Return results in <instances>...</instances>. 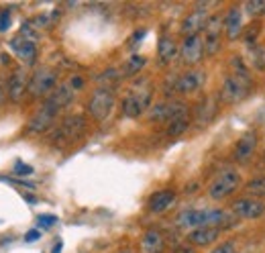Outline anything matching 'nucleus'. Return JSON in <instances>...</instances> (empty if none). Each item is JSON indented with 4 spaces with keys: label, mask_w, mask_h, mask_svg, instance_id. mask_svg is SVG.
Wrapping results in <instances>:
<instances>
[{
    "label": "nucleus",
    "mask_w": 265,
    "mask_h": 253,
    "mask_svg": "<svg viewBox=\"0 0 265 253\" xmlns=\"http://www.w3.org/2000/svg\"><path fill=\"white\" fill-rule=\"evenodd\" d=\"M227 213L220 209H190L180 213L178 225L182 229H198V227H218L227 221Z\"/></svg>",
    "instance_id": "2"
},
{
    "label": "nucleus",
    "mask_w": 265,
    "mask_h": 253,
    "mask_svg": "<svg viewBox=\"0 0 265 253\" xmlns=\"http://www.w3.org/2000/svg\"><path fill=\"white\" fill-rule=\"evenodd\" d=\"M251 63L257 70H265V47H253L251 49Z\"/></svg>",
    "instance_id": "28"
},
{
    "label": "nucleus",
    "mask_w": 265,
    "mask_h": 253,
    "mask_svg": "<svg viewBox=\"0 0 265 253\" xmlns=\"http://www.w3.org/2000/svg\"><path fill=\"white\" fill-rule=\"evenodd\" d=\"M14 174H16V176H29V174H33V168H31V166H27V164H23V162H16V166H14Z\"/></svg>",
    "instance_id": "31"
},
{
    "label": "nucleus",
    "mask_w": 265,
    "mask_h": 253,
    "mask_svg": "<svg viewBox=\"0 0 265 253\" xmlns=\"http://www.w3.org/2000/svg\"><path fill=\"white\" fill-rule=\"evenodd\" d=\"M206 22H208V12H206L204 8H196L194 12H190V14L184 18V22H182V33H184L186 37L198 35L200 31H204Z\"/></svg>",
    "instance_id": "15"
},
{
    "label": "nucleus",
    "mask_w": 265,
    "mask_h": 253,
    "mask_svg": "<svg viewBox=\"0 0 265 253\" xmlns=\"http://www.w3.org/2000/svg\"><path fill=\"white\" fill-rule=\"evenodd\" d=\"M55 84H57V72L51 67H39L29 80V94L35 98L45 96L57 88Z\"/></svg>",
    "instance_id": "6"
},
{
    "label": "nucleus",
    "mask_w": 265,
    "mask_h": 253,
    "mask_svg": "<svg viewBox=\"0 0 265 253\" xmlns=\"http://www.w3.org/2000/svg\"><path fill=\"white\" fill-rule=\"evenodd\" d=\"M223 16L220 14H212L208 16V22L204 27V51L208 55H216L220 51V43H223Z\"/></svg>",
    "instance_id": "9"
},
{
    "label": "nucleus",
    "mask_w": 265,
    "mask_h": 253,
    "mask_svg": "<svg viewBox=\"0 0 265 253\" xmlns=\"http://www.w3.org/2000/svg\"><path fill=\"white\" fill-rule=\"evenodd\" d=\"M8 27H10V14L4 10V12H0V33L8 31Z\"/></svg>",
    "instance_id": "33"
},
{
    "label": "nucleus",
    "mask_w": 265,
    "mask_h": 253,
    "mask_svg": "<svg viewBox=\"0 0 265 253\" xmlns=\"http://www.w3.org/2000/svg\"><path fill=\"white\" fill-rule=\"evenodd\" d=\"M186 129H188V119L173 121V123H169V125H167V135H169V137H178V135L186 133Z\"/></svg>",
    "instance_id": "27"
},
{
    "label": "nucleus",
    "mask_w": 265,
    "mask_h": 253,
    "mask_svg": "<svg viewBox=\"0 0 265 253\" xmlns=\"http://www.w3.org/2000/svg\"><path fill=\"white\" fill-rule=\"evenodd\" d=\"M6 90H8V96L12 102H18L25 94V90H29V80H27V72L25 67H16L10 78H8V84H6Z\"/></svg>",
    "instance_id": "14"
},
{
    "label": "nucleus",
    "mask_w": 265,
    "mask_h": 253,
    "mask_svg": "<svg viewBox=\"0 0 265 253\" xmlns=\"http://www.w3.org/2000/svg\"><path fill=\"white\" fill-rule=\"evenodd\" d=\"M204 39L200 35H192V37H186L182 47H180V55L184 59L186 65H196L202 57H204Z\"/></svg>",
    "instance_id": "11"
},
{
    "label": "nucleus",
    "mask_w": 265,
    "mask_h": 253,
    "mask_svg": "<svg viewBox=\"0 0 265 253\" xmlns=\"http://www.w3.org/2000/svg\"><path fill=\"white\" fill-rule=\"evenodd\" d=\"M115 88H104V86H98L90 100H88V112L94 121H106L113 112V106H115Z\"/></svg>",
    "instance_id": "4"
},
{
    "label": "nucleus",
    "mask_w": 265,
    "mask_h": 253,
    "mask_svg": "<svg viewBox=\"0 0 265 253\" xmlns=\"http://www.w3.org/2000/svg\"><path fill=\"white\" fill-rule=\"evenodd\" d=\"M86 131V119L82 114H72V117H65L61 121V125L55 129V135H53V143H70L74 139H78L82 133Z\"/></svg>",
    "instance_id": "8"
},
{
    "label": "nucleus",
    "mask_w": 265,
    "mask_h": 253,
    "mask_svg": "<svg viewBox=\"0 0 265 253\" xmlns=\"http://www.w3.org/2000/svg\"><path fill=\"white\" fill-rule=\"evenodd\" d=\"M225 33L231 41L239 39L243 33V10L239 6H231L225 16Z\"/></svg>",
    "instance_id": "18"
},
{
    "label": "nucleus",
    "mask_w": 265,
    "mask_h": 253,
    "mask_svg": "<svg viewBox=\"0 0 265 253\" xmlns=\"http://www.w3.org/2000/svg\"><path fill=\"white\" fill-rule=\"evenodd\" d=\"M74 94H76V92L70 88V84H59L47 98L61 110V108H65V106H70V104L74 102Z\"/></svg>",
    "instance_id": "23"
},
{
    "label": "nucleus",
    "mask_w": 265,
    "mask_h": 253,
    "mask_svg": "<svg viewBox=\"0 0 265 253\" xmlns=\"http://www.w3.org/2000/svg\"><path fill=\"white\" fill-rule=\"evenodd\" d=\"M247 12H249V14H253V16H259L261 12H265V2L263 0L247 2Z\"/></svg>",
    "instance_id": "29"
},
{
    "label": "nucleus",
    "mask_w": 265,
    "mask_h": 253,
    "mask_svg": "<svg viewBox=\"0 0 265 253\" xmlns=\"http://www.w3.org/2000/svg\"><path fill=\"white\" fill-rule=\"evenodd\" d=\"M39 237H41V233H39V231H31V233H27V235H25V239H27L29 243H31V241H37Z\"/></svg>",
    "instance_id": "35"
},
{
    "label": "nucleus",
    "mask_w": 265,
    "mask_h": 253,
    "mask_svg": "<svg viewBox=\"0 0 265 253\" xmlns=\"http://www.w3.org/2000/svg\"><path fill=\"white\" fill-rule=\"evenodd\" d=\"M245 190H247L249 194L257 196V198H263L265 196V176H259V178L249 180L247 186H245Z\"/></svg>",
    "instance_id": "25"
},
{
    "label": "nucleus",
    "mask_w": 265,
    "mask_h": 253,
    "mask_svg": "<svg viewBox=\"0 0 265 253\" xmlns=\"http://www.w3.org/2000/svg\"><path fill=\"white\" fill-rule=\"evenodd\" d=\"M178 53H180L178 43H175L171 37L163 35V37L159 39V43H157V57H159V63H161V65H169V63L178 57Z\"/></svg>",
    "instance_id": "20"
},
{
    "label": "nucleus",
    "mask_w": 265,
    "mask_h": 253,
    "mask_svg": "<svg viewBox=\"0 0 265 253\" xmlns=\"http://www.w3.org/2000/svg\"><path fill=\"white\" fill-rule=\"evenodd\" d=\"M151 98H153V90L147 84H135L129 90V94L123 98V114L129 119L141 117L151 106Z\"/></svg>",
    "instance_id": "3"
},
{
    "label": "nucleus",
    "mask_w": 265,
    "mask_h": 253,
    "mask_svg": "<svg viewBox=\"0 0 265 253\" xmlns=\"http://www.w3.org/2000/svg\"><path fill=\"white\" fill-rule=\"evenodd\" d=\"M6 94H8V90H6V86L0 82V104H4V100H6Z\"/></svg>",
    "instance_id": "37"
},
{
    "label": "nucleus",
    "mask_w": 265,
    "mask_h": 253,
    "mask_svg": "<svg viewBox=\"0 0 265 253\" xmlns=\"http://www.w3.org/2000/svg\"><path fill=\"white\" fill-rule=\"evenodd\" d=\"M257 143H259V137L255 131H247L239 137V141L235 143V151H233V157L235 162H247L255 149H257Z\"/></svg>",
    "instance_id": "13"
},
{
    "label": "nucleus",
    "mask_w": 265,
    "mask_h": 253,
    "mask_svg": "<svg viewBox=\"0 0 265 253\" xmlns=\"http://www.w3.org/2000/svg\"><path fill=\"white\" fill-rule=\"evenodd\" d=\"M163 247H165V241L157 229H149L141 239V251L143 253H161Z\"/></svg>",
    "instance_id": "22"
},
{
    "label": "nucleus",
    "mask_w": 265,
    "mask_h": 253,
    "mask_svg": "<svg viewBox=\"0 0 265 253\" xmlns=\"http://www.w3.org/2000/svg\"><path fill=\"white\" fill-rule=\"evenodd\" d=\"M119 253H131V251H119Z\"/></svg>",
    "instance_id": "40"
},
{
    "label": "nucleus",
    "mask_w": 265,
    "mask_h": 253,
    "mask_svg": "<svg viewBox=\"0 0 265 253\" xmlns=\"http://www.w3.org/2000/svg\"><path fill=\"white\" fill-rule=\"evenodd\" d=\"M10 47H12L14 55H16L18 59H23V61H33V59L37 57V43H35V41H29V39H25V37H20V35L12 39Z\"/></svg>",
    "instance_id": "19"
},
{
    "label": "nucleus",
    "mask_w": 265,
    "mask_h": 253,
    "mask_svg": "<svg viewBox=\"0 0 265 253\" xmlns=\"http://www.w3.org/2000/svg\"><path fill=\"white\" fill-rule=\"evenodd\" d=\"M145 63H147V61H145V57H141V55H132L131 59L125 63V67H123V74H125V76H132V74L141 72Z\"/></svg>",
    "instance_id": "26"
},
{
    "label": "nucleus",
    "mask_w": 265,
    "mask_h": 253,
    "mask_svg": "<svg viewBox=\"0 0 265 253\" xmlns=\"http://www.w3.org/2000/svg\"><path fill=\"white\" fill-rule=\"evenodd\" d=\"M239 184H241V174L237 170H223L208 186V196L212 200H225L239 188Z\"/></svg>",
    "instance_id": "5"
},
{
    "label": "nucleus",
    "mask_w": 265,
    "mask_h": 253,
    "mask_svg": "<svg viewBox=\"0 0 265 253\" xmlns=\"http://www.w3.org/2000/svg\"><path fill=\"white\" fill-rule=\"evenodd\" d=\"M231 209L235 217L243 221H257L265 217V202H261L259 198H239L233 202Z\"/></svg>",
    "instance_id": "10"
},
{
    "label": "nucleus",
    "mask_w": 265,
    "mask_h": 253,
    "mask_svg": "<svg viewBox=\"0 0 265 253\" xmlns=\"http://www.w3.org/2000/svg\"><path fill=\"white\" fill-rule=\"evenodd\" d=\"M169 112H171V100H163L157 102L149 108V121L153 123H167L169 121Z\"/></svg>",
    "instance_id": "24"
},
{
    "label": "nucleus",
    "mask_w": 265,
    "mask_h": 253,
    "mask_svg": "<svg viewBox=\"0 0 265 253\" xmlns=\"http://www.w3.org/2000/svg\"><path fill=\"white\" fill-rule=\"evenodd\" d=\"M59 114V108L47 98L45 102H43V106L31 117V121H29V127H27V131H29V135H39V133H45L53 123H55V117Z\"/></svg>",
    "instance_id": "7"
},
{
    "label": "nucleus",
    "mask_w": 265,
    "mask_h": 253,
    "mask_svg": "<svg viewBox=\"0 0 265 253\" xmlns=\"http://www.w3.org/2000/svg\"><path fill=\"white\" fill-rule=\"evenodd\" d=\"M68 84H70V88H72L74 92H80V90L84 88V84H86V80H84L82 76H72Z\"/></svg>",
    "instance_id": "30"
},
{
    "label": "nucleus",
    "mask_w": 265,
    "mask_h": 253,
    "mask_svg": "<svg viewBox=\"0 0 265 253\" xmlns=\"http://www.w3.org/2000/svg\"><path fill=\"white\" fill-rule=\"evenodd\" d=\"M37 223H39L41 227H51V225L57 223V217H55V215H41V217L37 219Z\"/></svg>",
    "instance_id": "32"
},
{
    "label": "nucleus",
    "mask_w": 265,
    "mask_h": 253,
    "mask_svg": "<svg viewBox=\"0 0 265 253\" xmlns=\"http://www.w3.org/2000/svg\"><path fill=\"white\" fill-rule=\"evenodd\" d=\"M218 237H220V229L218 227H198V229L188 233V241L192 245H196V247H208Z\"/></svg>",
    "instance_id": "17"
},
{
    "label": "nucleus",
    "mask_w": 265,
    "mask_h": 253,
    "mask_svg": "<svg viewBox=\"0 0 265 253\" xmlns=\"http://www.w3.org/2000/svg\"><path fill=\"white\" fill-rule=\"evenodd\" d=\"M51 253H61V241H57V243L53 245V249H51Z\"/></svg>",
    "instance_id": "39"
},
{
    "label": "nucleus",
    "mask_w": 265,
    "mask_h": 253,
    "mask_svg": "<svg viewBox=\"0 0 265 253\" xmlns=\"http://www.w3.org/2000/svg\"><path fill=\"white\" fill-rule=\"evenodd\" d=\"M173 202H175V192L173 190H159L149 198V211L159 215V213H165Z\"/></svg>",
    "instance_id": "21"
},
{
    "label": "nucleus",
    "mask_w": 265,
    "mask_h": 253,
    "mask_svg": "<svg viewBox=\"0 0 265 253\" xmlns=\"http://www.w3.org/2000/svg\"><path fill=\"white\" fill-rule=\"evenodd\" d=\"M204 80H206V76H204L202 70H188V72H184L175 80V92H180V94H192V92H196V90L202 88Z\"/></svg>",
    "instance_id": "12"
},
{
    "label": "nucleus",
    "mask_w": 265,
    "mask_h": 253,
    "mask_svg": "<svg viewBox=\"0 0 265 253\" xmlns=\"http://www.w3.org/2000/svg\"><path fill=\"white\" fill-rule=\"evenodd\" d=\"M173 253H196V249H194V247H190V245H180Z\"/></svg>",
    "instance_id": "36"
},
{
    "label": "nucleus",
    "mask_w": 265,
    "mask_h": 253,
    "mask_svg": "<svg viewBox=\"0 0 265 253\" xmlns=\"http://www.w3.org/2000/svg\"><path fill=\"white\" fill-rule=\"evenodd\" d=\"M231 74L225 76L223 80V88H220V98L225 104H237L241 100H245L251 92V74L245 67V63L239 57L231 59Z\"/></svg>",
    "instance_id": "1"
},
{
    "label": "nucleus",
    "mask_w": 265,
    "mask_h": 253,
    "mask_svg": "<svg viewBox=\"0 0 265 253\" xmlns=\"http://www.w3.org/2000/svg\"><path fill=\"white\" fill-rule=\"evenodd\" d=\"M210 253H233V241H227V243L218 245L216 249H212Z\"/></svg>",
    "instance_id": "34"
},
{
    "label": "nucleus",
    "mask_w": 265,
    "mask_h": 253,
    "mask_svg": "<svg viewBox=\"0 0 265 253\" xmlns=\"http://www.w3.org/2000/svg\"><path fill=\"white\" fill-rule=\"evenodd\" d=\"M216 112H218L216 100L210 98V96H208V98H202V100L198 102L196 110H194V121H196L198 127H206V125H210V123L214 121Z\"/></svg>",
    "instance_id": "16"
},
{
    "label": "nucleus",
    "mask_w": 265,
    "mask_h": 253,
    "mask_svg": "<svg viewBox=\"0 0 265 253\" xmlns=\"http://www.w3.org/2000/svg\"><path fill=\"white\" fill-rule=\"evenodd\" d=\"M143 35H145V31L141 29V31H137L135 35H132V41H139V39H143Z\"/></svg>",
    "instance_id": "38"
}]
</instances>
